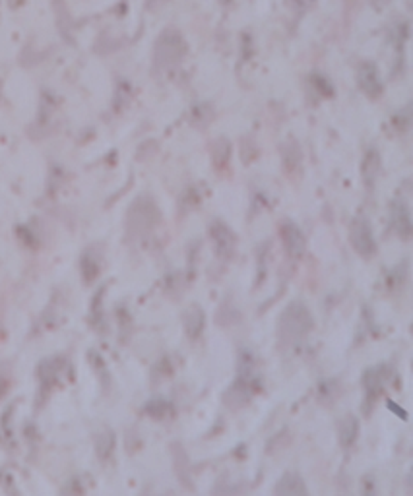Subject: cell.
Here are the masks:
<instances>
[{
    "label": "cell",
    "instance_id": "cell-6",
    "mask_svg": "<svg viewBox=\"0 0 413 496\" xmlns=\"http://www.w3.org/2000/svg\"><path fill=\"white\" fill-rule=\"evenodd\" d=\"M210 236L216 246V254L221 260H231L237 246V236L231 227H227L223 221H214L210 225Z\"/></svg>",
    "mask_w": 413,
    "mask_h": 496
},
{
    "label": "cell",
    "instance_id": "cell-10",
    "mask_svg": "<svg viewBox=\"0 0 413 496\" xmlns=\"http://www.w3.org/2000/svg\"><path fill=\"white\" fill-rule=\"evenodd\" d=\"M132 211H134L136 218L130 219L134 221L136 227L142 229V231H152L160 223V211L155 208L152 198H140Z\"/></svg>",
    "mask_w": 413,
    "mask_h": 496
},
{
    "label": "cell",
    "instance_id": "cell-3",
    "mask_svg": "<svg viewBox=\"0 0 413 496\" xmlns=\"http://www.w3.org/2000/svg\"><path fill=\"white\" fill-rule=\"evenodd\" d=\"M186 52H188V47H186L183 34L177 29H165L155 41L153 62L158 68L169 70V68L181 64L186 57Z\"/></svg>",
    "mask_w": 413,
    "mask_h": 496
},
{
    "label": "cell",
    "instance_id": "cell-8",
    "mask_svg": "<svg viewBox=\"0 0 413 496\" xmlns=\"http://www.w3.org/2000/svg\"><path fill=\"white\" fill-rule=\"evenodd\" d=\"M279 236H281V243L286 246V253L291 258H299L303 256L304 248H307V239H304L303 231L297 227L293 221H281L279 225Z\"/></svg>",
    "mask_w": 413,
    "mask_h": 496
},
{
    "label": "cell",
    "instance_id": "cell-5",
    "mask_svg": "<svg viewBox=\"0 0 413 496\" xmlns=\"http://www.w3.org/2000/svg\"><path fill=\"white\" fill-rule=\"evenodd\" d=\"M349 241L354 250L363 258H372L377 254V241L372 235V227L369 219L355 218L349 229Z\"/></svg>",
    "mask_w": 413,
    "mask_h": 496
},
{
    "label": "cell",
    "instance_id": "cell-11",
    "mask_svg": "<svg viewBox=\"0 0 413 496\" xmlns=\"http://www.w3.org/2000/svg\"><path fill=\"white\" fill-rule=\"evenodd\" d=\"M183 326H185L186 336L190 339H198L202 336L204 326H206V314H204L200 304H190L185 312H183Z\"/></svg>",
    "mask_w": 413,
    "mask_h": 496
},
{
    "label": "cell",
    "instance_id": "cell-1",
    "mask_svg": "<svg viewBox=\"0 0 413 496\" xmlns=\"http://www.w3.org/2000/svg\"><path fill=\"white\" fill-rule=\"evenodd\" d=\"M258 390H260V374L256 369V359L248 351H241L237 378L223 394V402L231 409H239L248 404Z\"/></svg>",
    "mask_w": 413,
    "mask_h": 496
},
{
    "label": "cell",
    "instance_id": "cell-4",
    "mask_svg": "<svg viewBox=\"0 0 413 496\" xmlns=\"http://www.w3.org/2000/svg\"><path fill=\"white\" fill-rule=\"evenodd\" d=\"M390 369L386 364H377V367H371L363 372V390H365V405L363 409L365 413H369L372 409L374 402L379 399L384 388H386V382L390 380Z\"/></svg>",
    "mask_w": 413,
    "mask_h": 496
},
{
    "label": "cell",
    "instance_id": "cell-19",
    "mask_svg": "<svg viewBox=\"0 0 413 496\" xmlns=\"http://www.w3.org/2000/svg\"><path fill=\"white\" fill-rule=\"evenodd\" d=\"M221 2V6H229L231 4V0H220Z\"/></svg>",
    "mask_w": 413,
    "mask_h": 496
},
{
    "label": "cell",
    "instance_id": "cell-12",
    "mask_svg": "<svg viewBox=\"0 0 413 496\" xmlns=\"http://www.w3.org/2000/svg\"><path fill=\"white\" fill-rule=\"evenodd\" d=\"M274 493L279 496H303L309 495V488L304 485L301 475H297V473H286V475H281L278 483H276Z\"/></svg>",
    "mask_w": 413,
    "mask_h": 496
},
{
    "label": "cell",
    "instance_id": "cell-14",
    "mask_svg": "<svg viewBox=\"0 0 413 496\" xmlns=\"http://www.w3.org/2000/svg\"><path fill=\"white\" fill-rule=\"evenodd\" d=\"M380 167H382V163H380L379 152L374 148H371L369 152L365 153V160H363V180H365V186H369V188L374 186L380 175Z\"/></svg>",
    "mask_w": 413,
    "mask_h": 496
},
{
    "label": "cell",
    "instance_id": "cell-9",
    "mask_svg": "<svg viewBox=\"0 0 413 496\" xmlns=\"http://www.w3.org/2000/svg\"><path fill=\"white\" fill-rule=\"evenodd\" d=\"M390 227L396 231L398 236L402 239H410L413 233V225H412V213H410V208L404 200H392L390 204Z\"/></svg>",
    "mask_w": 413,
    "mask_h": 496
},
{
    "label": "cell",
    "instance_id": "cell-13",
    "mask_svg": "<svg viewBox=\"0 0 413 496\" xmlns=\"http://www.w3.org/2000/svg\"><path fill=\"white\" fill-rule=\"evenodd\" d=\"M357 437H359V420H357L355 415L347 413L337 423V440H340V446L344 450H349L357 442Z\"/></svg>",
    "mask_w": 413,
    "mask_h": 496
},
{
    "label": "cell",
    "instance_id": "cell-7",
    "mask_svg": "<svg viewBox=\"0 0 413 496\" xmlns=\"http://www.w3.org/2000/svg\"><path fill=\"white\" fill-rule=\"evenodd\" d=\"M357 84L361 87V92L371 97V99H377L380 97V93L384 92V85H382V80H380L379 68L374 66L372 62H361L359 68H357Z\"/></svg>",
    "mask_w": 413,
    "mask_h": 496
},
{
    "label": "cell",
    "instance_id": "cell-15",
    "mask_svg": "<svg viewBox=\"0 0 413 496\" xmlns=\"http://www.w3.org/2000/svg\"><path fill=\"white\" fill-rule=\"evenodd\" d=\"M229 160H231V143H229L227 138H218L214 142V148H211V161L216 169L223 171L225 167H229Z\"/></svg>",
    "mask_w": 413,
    "mask_h": 496
},
{
    "label": "cell",
    "instance_id": "cell-17",
    "mask_svg": "<svg viewBox=\"0 0 413 496\" xmlns=\"http://www.w3.org/2000/svg\"><path fill=\"white\" fill-rule=\"evenodd\" d=\"M396 127L400 128V130H405V128L410 127V122H412V118H410V109H405L404 113H400V115H396Z\"/></svg>",
    "mask_w": 413,
    "mask_h": 496
},
{
    "label": "cell",
    "instance_id": "cell-16",
    "mask_svg": "<svg viewBox=\"0 0 413 496\" xmlns=\"http://www.w3.org/2000/svg\"><path fill=\"white\" fill-rule=\"evenodd\" d=\"M148 413H152L153 417H158V419H163L165 415H171L173 413V407H171V404L169 402H163V399H160V402H152V404L148 405Z\"/></svg>",
    "mask_w": 413,
    "mask_h": 496
},
{
    "label": "cell",
    "instance_id": "cell-18",
    "mask_svg": "<svg viewBox=\"0 0 413 496\" xmlns=\"http://www.w3.org/2000/svg\"><path fill=\"white\" fill-rule=\"evenodd\" d=\"M388 2H390V0H369V4H371L374 10H382Z\"/></svg>",
    "mask_w": 413,
    "mask_h": 496
},
{
    "label": "cell",
    "instance_id": "cell-2",
    "mask_svg": "<svg viewBox=\"0 0 413 496\" xmlns=\"http://www.w3.org/2000/svg\"><path fill=\"white\" fill-rule=\"evenodd\" d=\"M314 320L309 306L301 301H293L286 306L278 320V339L284 347H295L303 343L312 332Z\"/></svg>",
    "mask_w": 413,
    "mask_h": 496
}]
</instances>
